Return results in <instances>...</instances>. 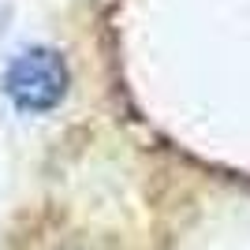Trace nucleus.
Segmentation results:
<instances>
[{
  "label": "nucleus",
  "instance_id": "f257e3e1",
  "mask_svg": "<svg viewBox=\"0 0 250 250\" xmlns=\"http://www.w3.org/2000/svg\"><path fill=\"white\" fill-rule=\"evenodd\" d=\"M4 90L22 112H49L67 94V63L56 49H26L11 60Z\"/></svg>",
  "mask_w": 250,
  "mask_h": 250
}]
</instances>
